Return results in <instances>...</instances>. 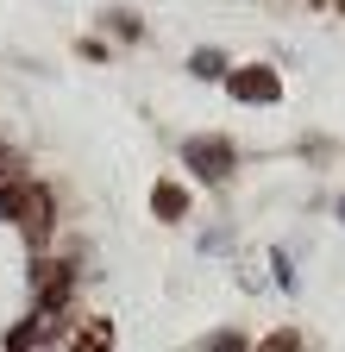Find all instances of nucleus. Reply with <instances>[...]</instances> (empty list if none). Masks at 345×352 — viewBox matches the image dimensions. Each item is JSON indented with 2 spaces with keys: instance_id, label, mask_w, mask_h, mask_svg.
<instances>
[{
  "instance_id": "5",
  "label": "nucleus",
  "mask_w": 345,
  "mask_h": 352,
  "mask_svg": "<svg viewBox=\"0 0 345 352\" xmlns=\"http://www.w3.org/2000/svg\"><path fill=\"white\" fill-rule=\"evenodd\" d=\"M113 346V321H88V333H75V352H107Z\"/></svg>"
},
{
  "instance_id": "9",
  "label": "nucleus",
  "mask_w": 345,
  "mask_h": 352,
  "mask_svg": "<svg viewBox=\"0 0 345 352\" xmlns=\"http://www.w3.org/2000/svg\"><path fill=\"white\" fill-rule=\"evenodd\" d=\"M207 352H245V340H239V333H213Z\"/></svg>"
},
{
  "instance_id": "8",
  "label": "nucleus",
  "mask_w": 345,
  "mask_h": 352,
  "mask_svg": "<svg viewBox=\"0 0 345 352\" xmlns=\"http://www.w3.org/2000/svg\"><path fill=\"white\" fill-rule=\"evenodd\" d=\"M195 76H226V63H220V51H195Z\"/></svg>"
},
{
  "instance_id": "6",
  "label": "nucleus",
  "mask_w": 345,
  "mask_h": 352,
  "mask_svg": "<svg viewBox=\"0 0 345 352\" xmlns=\"http://www.w3.org/2000/svg\"><path fill=\"white\" fill-rule=\"evenodd\" d=\"M19 183H25V176H19V157L0 145V195H7V189H19Z\"/></svg>"
},
{
  "instance_id": "7",
  "label": "nucleus",
  "mask_w": 345,
  "mask_h": 352,
  "mask_svg": "<svg viewBox=\"0 0 345 352\" xmlns=\"http://www.w3.org/2000/svg\"><path fill=\"white\" fill-rule=\"evenodd\" d=\"M257 352H301V333H289V327H283V333H270Z\"/></svg>"
},
{
  "instance_id": "3",
  "label": "nucleus",
  "mask_w": 345,
  "mask_h": 352,
  "mask_svg": "<svg viewBox=\"0 0 345 352\" xmlns=\"http://www.w3.org/2000/svg\"><path fill=\"white\" fill-rule=\"evenodd\" d=\"M51 189H38V183H25V201H19V227H25V239L32 245H45L51 239Z\"/></svg>"
},
{
  "instance_id": "10",
  "label": "nucleus",
  "mask_w": 345,
  "mask_h": 352,
  "mask_svg": "<svg viewBox=\"0 0 345 352\" xmlns=\"http://www.w3.org/2000/svg\"><path fill=\"white\" fill-rule=\"evenodd\" d=\"M339 220H345V201H339Z\"/></svg>"
},
{
  "instance_id": "4",
  "label": "nucleus",
  "mask_w": 345,
  "mask_h": 352,
  "mask_svg": "<svg viewBox=\"0 0 345 352\" xmlns=\"http://www.w3.org/2000/svg\"><path fill=\"white\" fill-rule=\"evenodd\" d=\"M151 208H157V220H182V214H189V195H182L176 183H157V189H151Z\"/></svg>"
},
{
  "instance_id": "2",
  "label": "nucleus",
  "mask_w": 345,
  "mask_h": 352,
  "mask_svg": "<svg viewBox=\"0 0 345 352\" xmlns=\"http://www.w3.org/2000/svg\"><path fill=\"white\" fill-rule=\"evenodd\" d=\"M226 88H233V101H251V107L283 101V76H276L270 63H245V69H233V76H226Z\"/></svg>"
},
{
  "instance_id": "11",
  "label": "nucleus",
  "mask_w": 345,
  "mask_h": 352,
  "mask_svg": "<svg viewBox=\"0 0 345 352\" xmlns=\"http://www.w3.org/2000/svg\"><path fill=\"white\" fill-rule=\"evenodd\" d=\"M333 7H345V0H333Z\"/></svg>"
},
{
  "instance_id": "1",
  "label": "nucleus",
  "mask_w": 345,
  "mask_h": 352,
  "mask_svg": "<svg viewBox=\"0 0 345 352\" xmlns=\"http://www.w3.org/2000/svg\"><path fill=\"white\" fill-rule=\"evenodd\" d=\"M182 164L201 176V183H226V176H233V139H213V132L182 139Z\"/></svg>"
}]
</instances>
